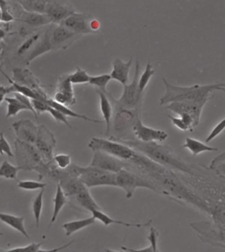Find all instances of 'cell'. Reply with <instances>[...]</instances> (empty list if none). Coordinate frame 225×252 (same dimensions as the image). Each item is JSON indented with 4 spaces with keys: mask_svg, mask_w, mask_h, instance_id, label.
Returning a JSON list of instances; mask_svg holds the SVG:
<instances>
[{
    "mask_svg": "<svg viewBox=\"0 0 225 252\" xmlns=\"http://www.w3.org/2000/svg\"><path fill=\"white\" fill-rule=\"evenodd\" d=\"M69 200H71L73 205L78 206L84 210L91 213L94 210H102V208L91 196L88 187Z\"/></svg>",
    "mask_w": 225,
    "mask_h": 252,
    "instance_id": "20",
    "label": "cell"
},
{
    "mask_svg": "<svg viewBox=\"0 0 225 252\" xmlns=\"http://www.w3.org/2000/svg\"><path fill=\"white\" fill-rule=\"evenodd\" d=\"M2 21V12H1V7H0V22Z\"/></svg>",
    "mask_w": 225,
    "mask_h": 252,
    "instance_id": "56",
    "label": "cell"
},
{
    "mask_svg": "<svg viewBox=\"0 0 225 252\" xmlns=\"http://www.w3.org/2000/svg\"><path fill=\"white\" fill-rule=\"evenodd\" d=\"M82 36L76 34L61 25L53 26L51 33V42L53 50H66L70 47L76 40Z\"/></svg>",
    "mask_w": 225,
    "mask_h": 252,
    "instance_id": "10",
    "label": "cell"
},
{
    "mask_svg": "<svg viewBox=\"0 0 225 252\" xmlns=\"http://www.w3.org/2000/svg\"><path fill=\"white\" fill-rule=\"evenodd\" d=\"M133 132L137 140L144 143L156 142V141L163 142L168 137L167 134L165 132L155 130L144 125L141 121L140 118H139L135 123Z\"/></svg>",
    "mask_w": 225,
    "mask_h": 252,
    "instance_id": "11",
    "label": "cell"
},
{
    "mask_svg": "<svg viewBox=\"0 0 225 252\" xmlns=\"http://www.w3.org/2000/svg\"><path fill=\"white\" fill-rule=\"evenodd\" d=\"M54 100L67 107L76 104V97L73 91L72 83L69 78V74L63 75L60 77Z\"/></svg>",
    "mask_w": 225,
    "mask_h": 252,
    "instance_id": "12",
    "label": "cell"
},
{
    "mask_svg": "<svg viewBox=\"0 0 225 252\" xmlns=\"http://www.w3.org/2000/svg\"><path fill=\"white\" fill-rule=\"evenodd\" d=\"M91 19V17L87 14L75 12L59 25L82 36L85 34H94L90 28Z\"/></svg>",
    "mask_w": 225,
    "mask_h": 252,
    "instance_id": "13",
    "label": "cell"
},
{
    "mask_svg": "<svg viewBox=\"0 0 225 252\" xmlns=\"http://www.w3.org/2000/svg\"><path fill=\"white\" fill-rule=\"evenodd\" d=\"M168 117H169L170 119H171L172 123H173L177 128H179V130H182V131L184 132L188 131L187 127H186V125L184 124V123L183 122V121L180 118L173 117L170 115H168Z\"/></svg>",
    "mask_w": 225,
    "mask_h": 252,
    "instance_id": "48",
    "label": "cell"
},
{
    "mask_svg": "<svg viewBox=\"0 0 225 252\" xmlns=\"http://www.w3.org/2000/svg\"><path fill=\"white\" fill-rule=\"evenodd\" d=\"M46 103L49 106H51V107L57 110H59V111L63 113L65 117L84 119V120L96 123V124H101V123L103 122V121L98 120V119L90 118L87 117L86 115H80V114L77 113V112L73 111L72 110L69 109L67 106L62 105V104H60V103L57 102L54 99H47Z\"/></svg>",
    "mask_w": 225,
    "mask_h": 252,
    "instance_id": "23",
    "label": "cell"
},
{
    "mask_svg": "<svg viewBox=\"0 0 225 252\" xmlns=\"http://www.w3.org/2000/svg\"><path fill=\"white\" fill-rule=\"evenodd\" d=\"M9 93L8 87H5V86L0 85V105L3 101L5 100V95Z\"/></svg>",
    "mask_w": 225,
    "mask_h": 252,
    "instance_id": "52",
    "label": "cell"
},
{
    "mask_svg": "<svg viewBox=\"0 0 225 252\" xmlns=\"http://www.w3.org/2000/svg\"><path fill=\"white\" fill-rule=\"evenodd\" d=\"M0 143H1V149H2L3 153L6 154L7 155L10 156V157H13L14 154H13L12 150H11L10 144L7 142L6 139H5L4 137V135H3V132L0 133Z\"/></svg>",
    "mask_w": 225,
    "mask_h": 252,
    "instance_id": "47",
    "label": "cell"
},
{
    "mask_svg": "<svg viewBox=\"0 0 225 252\" xmlns=\"http://www.w3.org/2000/svg\"><path fill=\"white\" fill-rule=\"evenodd\" d=\"M0 220L7 224V225L10 226L11 227L14 228L16 231L20 232L23 236L26 237L29 240L30 239L25 227H24L25 217H15L14 215L0 213Z\"/></svg>",
    "mask_w": 225,
    "mask_h": 252,
    "instance_id": "25",
    "label": "cell"
},
{
    "mask_svg": "<svg viewBox=\"0 0 225 252\" xmlns=\"http://www.w3.org/2000/svg\"><path fill=\"white\" fill-rule=\"evenodd\" d=\"M43 243H32L26 247H24L25 252H36L40 250V246L43 245Z\"/></svg>",
    "mask_w": 225,
    "mask_h": 252,
    "instance_id": "49",
    "label": "cell"
},
{
    "mask_svg": "<svg viewBox=\"0 0 225 252\" xmlns=\"http://www.w3.org/2000/svg\"><path fill=\"white\" fill-rule=\"evenodd\" d=\"M56 145V138L48 128L45 125L38 126L34 146L41 154L44 161L48 163L54 160V150Z\"/></svg>",
    "mask_w": 225,
    "mask_h": 252,
    "instance_id": "8",
    "label": "cell"
},
{
    "mask_svg": "<svg viewBox=\"0 0 225 252\" xmlns=\"http://www.w3.org/2000/svg\"><path fill=\"white\" fill-rule=\"evenodd\" d=\"M112 80L110 74H102L96 75V76H90L89 84L91 85L96 86L97 89L100 90L104 93H106V86L109 82Z\"/></svg>",
    "mask_w": 225,
    "mask_h": 252,
    "instance_id": "34",
    "label": "cell"
},
{
    "mask_svg": "<svg viewBox=\"0 0 225 252\" xmlns=\"http://www.w3.org/2000/svg\"><path fill=\"white\" fill-rule=\"evenodd\" d=\"M210 168L225 180V152L213 160Z\"/></svg>",
    "mask_w": 225,
    "mask_h": 252,
    "instance_id": "37",
    "label": "cell"
},
{
    "mask_svg": "<svg viewBox=\"0 0 225 252\" xmlns=\"http://www.w3.org/2000/svg\"><path fill=\"white\" fill-rule=\"evenodd\" d=\"M182 147L190 150L194 156L198 155L203 152L217 151L218 150L217 148L208 146L205 143H203L197 139L188 137L186 138L185 144L183 145Z\"/></svg>",
    "mask_w": 225,
    "mask_h": 252,
    "instance_id": "28",
    "label": "cell"
},
{
    "mask_svg": "<svg viewBox=\"0 0 225 252\" xmlns=\"http://www.w3.org/2000/svg\"><path fill=\"white\" fill-rule=\"evenodd\" d=\"M40 37V33H38L33 34L32 36L29 38L28 39L22 44L21 47L18 50L17 54L19 55H23L25 54L27 51L31 49L39 40Z\"/></svg>",
    "mask_w": 225,
    "mask_h": 252,
    "instance_id": "39",
    "label": "cell"
},
{
    "mask_svg": "<svg viewBox=\"0 0 225 252\" xmlns=\"http://www.w3.org/2000/svg\"><path fill=\"white\" fill-rule=\"evenodd\" d=\"M163 82L165 86V93L160 99V105L172 102H189L204 106L210 98V94L215 90L225 87V84L200 86H178L170 84L165 78Z\"/></svg>",
    "mask_w": 225,
    "mask_h": 252,
    "instance_id": "2",
    "label": "cell"
},
{
    "mask_svg": "<svg viewBox=\"0 0 225 252\" xmlns=\"http://www.w3.org/2000/svg\"><path fill=\"white\" fill-rule=\"evenodd\" d=\"M140 64L138 59L136 60L134 78L131 84L124 85L123 93L120 99L116 100L113 98L111 93H108L109 99L115 105L127 109H141L142 98L144 95L139 92L138 83L140 78Z\"/></svg>",
    "mask_w": 225,
    "mask_h": 252,
    "instance_id": "4",
    "label": "cell"
},
{
    "mask_svg": "<svg viewBox=\"0 0 225 252\" xmlns=\"http://www.w3.org/2000/svg\"><path fill=\"white\" fill-rule=\"evenodd\" d=\"M0 154H1L2 156H3V154H4L3 152L2 149H1V143H0Z\"/></svg>",
    "mask_w": 225,
    "mask_h": 252,
    "instance_id": "57",
    "label": "cell"
},
{
    "mask_svg": "<svg viewBox=\"0 0 225 252\" xmlns=\"http://www.w3.org/2000/svg\"><path fill=\"white\" fill-rule=\"evenodd\" d=\"M203 108L204 106L189 102H172L166 106V109L171 110L174 113L179 116L183 113L191 116L195 121V127L198 126L199 124V119H200Z\"/></svg>",
    "mask_w": 225,
    "mask_h": 252,
    "instance_id": "16",
    "label": "cell"
},
{
    "mask_svg": "<svg viewBox=\"0 0 225 252\" xmlns=\"http://www.w3.org/2000/svg\"><path fill=\"white\" fill-rule=\"evenodd\" d=\"M57 167L62 170L69 168L71 165V156L70 154H59L54 156V160Z\"/></svg>",
    "mask_w": 225,
    "mask_h": 252,
    "instance_id": "40",
    "label": "cell"
},
{
    "mask_svg": "<svg viewBox=\"0 0 225 252\" xmlns=\"http://www.w3.org/2000/svg\"><path fill=\"white\" fill-rule=\"evenodd\" d=\"M22 21L28 24L31 27H38L42 26L48 25L52 24L50 18L47 14H34V13H27L22 17Z\"/></svg>",
    "mask_w": 225,
    "mask_h": 252,
    "instance_id": "27",
    "label": "cell"
},
{
    "mask_svg": "<svg viewBox=\"0 0 225 252\" xmlns=\"http://www.w3.org/2000/svg\"><path fill=\"white\" fill-rule=\"evenodd\" d=\"M219 90H221V91L225 92V88H224V87H221L220 89H219Z\"/></svg>",
    "mask_w": 225,
    "mask_h": 252,
    "instance_id": "58",
    "label": "cell"
},
{
    "mask_svg": "<svg viewBox=\"0 0 225 252\" xmlns=\"http://www.w3.org/2000/svg\"><path fill=\"white\" fill-rule=\"evenodd\" d=\"M100 23L98 20L91 19L90 21V28L94 34H96L99 32L100 29Z\"/></svg>",
    "mask_w": 225,
    "mask_h": 252,
    "instance_id": "50",
    "label": "cell"
},
{
    "mask_svg": "<svg viewBox=\"0 0 225 252\" xmlns=\"http://www.w3.org/2000/svg\"><path fill=\"white\" fill-rule=\"evenodd\" d=\"M47 112H49L57 121L63 123V124L68 127V128L72 129L70 123L69 122L68 119H67V117H65V116L64 115L63 113H61V112H60L59 110H57L51 107V106H49Z\"/></svg>",
    "mask_w": 225,
    "mask_h": 252,
    "instance_id": "42",
    "label": "cell"
},
{
    "mask_svg": "<svg viewBox=\"0 0 225 252\" xmlns=\"http://www.w3.org/2000/svg\"><path fill=\"white\" fill-rule=\"evenodd\" d=\"M225 129V118L223 119L221 122H219V124L213 128V130H212L211 133H210V135H208V137L206 138L205 142L206 143H210V141H211L213 139H215V137H217L219 134L222 133Z\"/></svg>",
    "mask_w": 225,
    "mask_h": 252,
    "instance_id": "44",
    "label": "cell"
},
{
    "mask_svg": "<svg viewBox=\"0 0 225 252\" xmlns=\"http://www.w3.org/2000/svg\"><path fill=\"white\" fill-rule=\"evenodd\" d=\"M44 194H45V189H41L33 202L32 210L34 218H35L36 227H39L40 217H41L43 207Z\"/></svg>",
    "mask_w": 225,
    "mask_h": 252,
    "instance_id": "38",
    "label": "cell"
},
{
    "mask_svg": "<svg viewBox=\"0 0 225 252\" xmlns=\"http://www.w3.org/2000/svg\"><path fill=\"white\" fill-rule=\"evenodd\" d=\"M46 186V185L44 183H40V182L30 181V180H27V181H20L18 187L20 188L25 189V190H36V189H45Z\"/></svg>",
    "mask_w": 225,
    "mask_h": 252,
    "instance_id": "41",
    "label": "cell"
},
{
    "mask_svg": "<svg viewBox=\"0 0 225 252\" xmlns=\"http://www.w3.org/2000/svg\"><path fill=\"white\" fill-rule=\"evenodd\" d=\"M133 64V57L127 62H124L119 58L115 59L112 64L113 69L110 74L111 79L118 81L123 86L127 84L129 80L130 69Z\"/></svg>",
    "mask_w": 225,
    "mask_h": 252,
    "instance_id": "17",
    "label": "cell"
},
{
    "mask_svg": "<svg viewBox=\"0 0 225 252\" xmlns=\"http://www.w3.org/2000/svg\"><path fill=\"white\" fill-rule=\"evenodd\" d=\"M117 187L123 189L127 199H131L138 187L146 188L160 194V189L152 182L139 174L122 169L116 176Z\"/></svg>",
    "mask_w": 225,
    "mask_h": 252,
    "instance_id": "6",
    "label": "cell"
},
{
    "mask_svg": "<svg viewBox=\"0 0 225 252\" xmlns=\"http://www.w3.org/2000/svg\"><path fill=\"white\" fill-rule=\"evenodd\" d=\"M3 233H0V236H3Z\"/></svg>",
    "mask_w": 225,
    "mask_h": 252,
    "instance_id": "59",
    "label": "cell"
},
{
    "mask_svg": "<svg viewBox=\"0 0 225 252\" xmlns=\"http://www.w3.org/2000/svg\"><path fill=\"white\" fill-rule=\"evenodd\" d=\"M14 97L19 100L20 102L23 104L24 105L26 106L29 108V111H31L34 114V117H35L36 119L38 120V115L36 114L35 110L32 107V102H31V99L25 96V95H21V94L14 93Z\"/></svg>",
    "mask_w": 225,
    "mask_h": 252,
    "instance_id": "45",
    "label": "cell"
},
{
    "mask_svg": "<svg viewBox=\"0 0 225 252\" xmlns=\"http://www.w3.org/2000/svg\"><path fill=\"white\" fill-rule=\"evenodd\" d=\"M3 75L7 77V80H8L9 82L10 83V84H12L10 87H8L9 93H20L21 94V95L29 97V98H30V99H38V95L39 93L33 91V90L30 89V88L23 85V84H17V83L15 82V81L10 80V77L7 76V75L4 74V73H3Z\"/></svg>",
    "mask_w": 225,
    "mask_h": 252,
    "instance_id": "31",
    "label": "cell"
},
{
    "mask_svg": "<svg viewBox=\"0 0 225 252\" xmlns=\"http://www.w3.org/2000/svg\"><path fill=\"white\" fill-rule=\"evenodd\" d=\"M75 12L72 5L66 1H47L45 14L50 18L53 24L59 25Z\"/></svg>",
    "mask_w": 225,
    "mask_h": 252,
    "instance_id": "14",
    "label": "cell"
},
{
    "mask_svg": "<svg viewBox=\"0 0 225 252\" xmlns=\"http://www.w3.org/2000/svg\"><path fill=\"white\" fill-rule=\"evenodd\" d=\"M16 139L24 142L34 145L38 128L30 119H20L13 124Z\"/></svg>",
    "mask_w": 225,
    "mask_h": 252,
    "instance_id": "15",
    "label": "cell"
},
{
    "mask_svg": "<svg viewBox=\"0 0 225 252\" xmlns=\"http://www.w3.org/2000/svg\"><path fill=\"white\" fill-rule=\"evenodd\" d=\"M31 102H32L33 108L35 110L38 116L40 114L48 111L49 106L45 101L39 100V99H31Z\"/></svg>",
    "mask_w": 225,
    "mask_h": 252,
    "instance_id": "43",
    "label": "cell"
},
{
    "mask_svg": "<svg viewBox=\"0 0 225 252\" xmlns=\"http://www.w3.org/2000/svg\"><path fill=\"white\" fill-rule=\"evenodd\" d=\"M73 242H74V240H72L71 242L67 243V244L61 246V247H58L49 250H38L36 252H61V250L65 249V248H68L69 246H71V244H73Z\"/></svg>",
    "mask_w": 225,
    "mask_h": 252,
    "instance_id": "51",
    "label": "cell"
},
{
    "mask_svg": "<svg viewBox=\"0 0 225 252\" xmlns=\"http://www.w3.org/2000/svg\"><path fill=\"white\" fill-rule=\"evenodd\" d=\"M22 168V167H14L7 161H4L0 167V176L7 179L16 180L18 171Z\"/></svg>",
    "mask_w": 225,
    "mask_h": 252,
    "instance_id": "35",
    "label": "cell"
},
{
    "mask_svg": "<svg viewBox=\"0 0 225 252\" xmlns=\"http://www.w3.org/2000/svg\"><path fill=\"white\" fill-rule=\"evenodd\" d=\"M92 216L95 217L96 220L101 222L105 227L110 225V224H119V225L123 226L126 227H151V222L152 220H150L149 221L146 222V223H130L122 220H115L114 218L108 216L105 213H104L102 210H94L91 212Z\"/></svg>",
    "mask_w": 225,
    "mask_h": 252,
    "instance_id": "22",
    "label": "cell"
},
{
    "mask_svg": "<svg viewBox=\"0 0 225 252\" xmlns=\"http://www.w3.org/2000/svg\"><path fill=\"white\" fill-rule=\"evenodd\" d=\"M73 252H76L73 251Z\"/></svg>",
    "mask_w": 225,
    "mask_h": 252,
    "instance_id": "60",
    "label": "cell"
},
{
    "mask_svg": "<svg viewBox=\"0 0 225 252\" xmlns=\"http://www.w3.org/2000/svg\"><path fill=\"white\" fill-rule=\"evenodd\" d=\"M52 28L53 26H50L45 31L41 40L38 41V43L36 44L34 49L31 51L30 54L29 55L28 60H27L28 64L37 57L48 52L49 51L53 50L52 42H51V33H52Z\"/></svg>",
    "mask_w": 225,
    "mask_h": 252,
    "instance_id": "21",
    "label": "cell"
},
{
    "mask_svg": "<svg viewBox=\"0 0 225 252\" xmlns=\"http://www.w3.org/2000/svg\"><path fill=\"white\" fill-rule=\"evenodd\" d=\"M58 184L61 185L64 194L69 199L76 196L87 187L77 176L73 175L66 176L60 180Z\"/></svg>",
    "mask_w": 225,
    "mask_h": 252,
    "instance_id": "19",
    "label": "cell"
},
{
    "mask_svg": "<svg viewBox=\"0 0 225 252\" xmlns=\"http://www.w3.org/2000/svg\"><path fill=\"white\" fill-rule=\"evenodd\" d=\"M94 156L90 166L102 169L107 172L118 174L122 169H127L129 165L126 162L113 157L101 151H94Z\"/></svg>",
    "mask_w": 225,
    "mask_h": 252,
    "instance_id": "9",
    "label": "cell"
},
{
    "mask_svg": "<svg viewBox=\"0 0 225 252\" xmlns=\"http://www.w3.org/2000/svg\"><path fill=\"white\" fill-rule=\"evenodd\" d=\"M100 97V109L103 115L104 121L106 125L105 136L108 137L111 130V121L113 117V106L112 102L107 95V91L104 93L100 90H96Z\"/></svg>",
    "mask_w": 225,
    "mask_h": 252,
    "instance_id": "18",
    "label": "cell"
},
{
    "mask_svg": "<svg viewBox=\"0 0 225 252\" xmlns=\"http://www.w3.org/2000/svg\"><path fill=\"white\" fill-rule=\"evenodd\" d=\"M0 7H1V12H2V22L8 23V22L14 21L15 19L14 17L9 10L7 1L0 0Z\"/></svg>",
    "mask_w": 225,
    "mask_h": 252,
    "instance_id": "46",
    "label": "cell"
},
{
    "mask_svg": "<svg viewBox=\"0 0 225 252\" xmlns=\"http://www.w3.org/2000/svg\"><path fill=\"white\" fill-rule=\"evenodd\" d=\"M5 252H25V251H24V248H17L8 250V251Z\"/></svg>",
    "mask_w": 225,
    "mask_h": 252,
    "instance_id": "53",
    "label": "cell"
},
{
    "mask_svg": "<svg viewBox=\"0 0 225 252\" xmlns=\"http://www.w3.org/2000/svg\"><path fill=\"white\" fill-rule=\"evenodd\" d=\"M111 102L113 106V118H114L113 124L115 131L122 134L129 129L133 130L137 119L140 118L141 109H127L115 105L112 101Z\"/></svg>",
    "mask_w": 225,
    "mask_h": 252,
    "instance_id": "7",
    "label": "cell"
},
{
    "mask_svg": "<svg viewBox=\"0 0 225 252\" xmlns=\"http://www.w3.org/2000/svg\"><path fill=\"white\" fill-rule=\"evenodd\" d=\"M105 252H126L125 251H124V250H122V251H115V250H112L110 249H105Z\"/></svg>",
    "mask_w": 225,
    "mask_h": 252,
    "instance_id": "55",
    "label": "cell"
},
{
    "mask_svg": "<svg viewBox=\"0 0 225 252\" xmlns=\"http://www.w3.org/2000/svg\"><path fill=\"white\" fill-rule=\"evenodd\" d=\"M155 73V69H153V66L150 61L146 65L145 70L139 78L138 88L139 92H140L141 95H144V92L145 91L146 86L149 84L151 77L154 75Z\"/></svg>",
    "mask_w": 225,
    "mask_h": 252,
    "instance_id": "33",
    "label": "cell"
},
{
    "mask_svg": "<svg viewBox=\"0 0 225 252\" xmlns=\"http://www.w3.org/2000/svg\"><path fill=\"white\" fill-rule=\"evenodd\" d=\"M70 168L73 174L77 176L88 188L98 186L117 187V174L90 165L88 167H80L71 164Z\"/></svg>",
    "mask_w": 225,
    "mask_h": 252,
    "instance_id": "3",
    "label": "cell"
},
{
    "mask_svg": "<svg viewBox=\"0 0 225 252\" xmlns=\"http://www.w3.org/2000/svg\"><path fill=\"white\" fill-rule=\"evenodd\" d=\"M53 202L54 203V211H53V215L49 227H50L53 223L56 221L57 218H58L60 213L61 212V209H63L65 204L68 202V200L64 194L63 189H62L60 184H58V185H57L56 194L54 200H53Z\"/></svg>",
    "mask_w": 225,
    "mask_h": 252,
    "instance_id": "26",
    "label": "cell"
},
{
    "mask_svg": "<svg viewBox=\"0 0 225 252\" xmlns=\"http://www.w3.org/2000/svg\"><path fill=\"white\" fill-rule=\"evenodd\" d=\"M159 233L154 227H150L149 235L147 238L150 241V245L147 248L141 250H135L125 247V246H121V250L128 252H161L157 249V239H158Z\"/></svg>",
    "mask_w": 225,
    "mask_h": 252,
    "instance_id": "30",
    "label": "cell"
},
{
    "mask_svg": "<svg viewBox=\"0 0 225 252\" xmlns=\"http://www.w3.org/2000/svg\"><path fill=\"white\" fill-rule=\"evenodd\" d=\"M89 147L93 152H105L126 163L133 159L137 152L136 151L122 143L104 138H91L89 143Z\"/></svg>",
    "mask_w": 225,
    "mask_h": 252,
    "instance_id": "5",
    "label": "cell"
},
{
    "mask_svg": "<svg viewBox=\"0 0 225 252\" xmlns=\"http://www.w3.org/2000/svg\"><path fill=\"white\" fill-rule=\"evenodd\" d=\"M18 3L25 12L34 14H45L47 0H20Z\"/></svg>",
    "mask_w": 225,
    "mask_h": 252,
    "instance_id": "29",
    "label": "cell"
},
{
    "mask_svg": "<svg viewBox=\"0 0 225 252\" xmlns=\"http://www.w3.org/2000/svg\"><path fill=\"white\" fill-rule=\"evenodd\" d=\"M69 78L73 84H89L90 76L85 69L76 67V71L69 74Z\"/></svg>",
    "mask_w": 225,
    "mask_h": 252,
    "instance_id": "36",
    "label": "cell"
},
{
    "mask_svg": "<svg viewBox=\"0 0 225 252\" xmlns=\"http://www.w3.org/2000/svg\"><path fill=\"white\" fill-rule=\"evenodd\" d=\"M5 36V31L0 28V40H2L3 38H4Z\"/></svg>",
    "mask_w": 225,
    "mask_h": 252,
    "instance_id": "54",
    "label": "cell"
},
{
    "mask_svg": "<svg viewBox=\"0 0 225 252\" xmlns=\"http://www.w3.org/2000/svg\"><path fill=\"white\" fill-rule=\"evenodd\" d=\"M109 139L127 145L151 161L170 170L173 169L188 174L193 172L192 169L188 168V165L177 159L169 147L159 144L157 142L144 143L137 139H122L116 136H111Z\"/></svg>",
    "mask_w": 225,
    "mask_h": 252,
    "instance_id": "1",
    "label": "cell"
},
{
    "mask_svg": "<svg viewBox=\"0 0 225 252\" xmlns=\"http://www.w3.org/2000/svg\"><path fill=\"white\" fill-rule=\"evenodd\" d=\"M5 101L7 102L6 118L15 117L19 112L23 111V110H29V108L26 106L24 105L15 97L14 98L5 97Z\"/></svg>",
    "mask_w": 225,
    "mask_h": 252,
    "instance_id": "32",
    "label": "cell"
},
{
    "mask_svg": "<svg viewBox=\"0 0 225 252\" xmlns=\"http://www.w3.org/2000/svg\"><path fill=\"white\" fill-rule=\"evenodd\" d=\"M96 220L95 217L92 216L89 217V218H84V219L73 220V221L66 222L62 225V228L65 230L66 236H70L76 232L92 225L96 222Z\"/></svg>",
    "mask_w": 225,
    "mask_h": 252,
    "instance_id": "24",
    "label": "cell"
}]
</instances>
